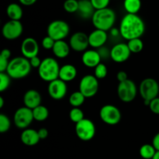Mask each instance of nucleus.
I'll return each mask as SVG.
<instances>
[{"label": "nucleus", "mask_w": 159, "mask_h": 159, "mask_svg": "<svg viewBox=\"0 0 159 159\" xmlns=\"http://www.w3.org/2000/svg\"><path fill=\"white\" fill-rule=\"evenodd\" d=\"M70 33L69 24L65 20H56L51 22L47 28V34L55 41L65 40Z\"/></svg>", "instance_id": "obj_6"}, {"label": "nucleus", "mask_w": 159, "mask_h": 159, "mask_svg": "<svg viewBox=\"0 0 159 159\" xmlns=\"http://www.w3.org/2000/svg\"><path fill=\"white\" fill-rule=\"evenodd\" d=\"M98 51H99L102 59H104V58L110 57V50L107 49V48H105L104 46L99 48V49H98Z\"/></svg>", "instance_id": "obj_40"}, {"label": "nucleus", "mask_w": 159, "mask_h": 159, "mask_svg": "<svg viewBox=\"0 0 159 159\" xmlns=\"http://www.w3.org/2000/svg\"><path fill=\"white\" fill-rule=\"evenodd\" d=\"M6 14L9 20H20L23 15V9L18 3H10L9 5H8L7 8H6Z\"/></svg>", "instance_id": "obj_24"}, {"label": "nucleus", "mask_w": 159, "mask_h": 159, "mask_svg": "<svg viewBox=\"0 0 159 159\" xmlns=\"http://www.w3.org/2000/svg\"><path fill=\"white\" fill-rule=\"evenodd\" d=\"M20 51H21L22 55L28 59L38 55L39 51H40L38 42L34 37H26L22 42Z\"/></svg>", "instance_id": "obj_16"}, {"label": "nucleus", "mask_w": 159, "mask_h": 159, "mask_svg": "<svg viewBox=\"0 0 159 159\" xmlns=\"http://www.w3.org/2000/svg\"><path fill=\"white\" fill-rule=\"evenodd\" d=\"M34 120L37 122L45 121L49 116V110L46 106L40 104L35 108L32 109Z\"/></svg>", "instance_id": "obj_25"}, {"label": "nucleus", "mask_w": 159, "mask_h": 159, "mask_svg": "<svg viewBox=\"0 0 159 159\" xmlns=\"http://www.w3.org/2000/svg\"><path fill=\"white\" fill-rule=\"evenodd\" d=\"M70 50L71 47L68 42L65 41V40L57 41L53 47L52 52L55 57L58 59H65L69 55Z\"/></svg>", "instance_id": "obj_22"}, {"label": "nucleus", "mask_w": 159, "mask_h": 159, "mask_svg": "<svg viewBox=\"0 0 159 159\" xmlns=\"http://www.w3.org/2000/svg\"><path fill=\"white\" fill-rule=\"evenodd\" d=\"M137 94L138 87L132 80L127 79V80L119 83L117 86V95L123 102H131L136 98Z\"/></svg>", "instance_id": "obj_7"}, {"label": "nucleus", "mask_w": 159, "mask_h": 159, "mask_svg": "<svg viewBox=\"0 0 159 159\" xmlns=\"http://www.w3.org/2000/svg\"><path fill=\"white\" fill-rule=\"evenodd\" d=\"M128 79V76H127V73L125 71H119L116 73V80L119 81V83L123 82V81H125Z\"/></svg>", "instance_id": "obj_41"}, {"label": "nucleus", "mask_w": 159, "mask_h": 159, "mask_svg": "<svg viewBox=\"0 0 159 159\" xmlns=\"http://www.w3.org/2000/svg\"><path fill=\"white\" fill-rule=\"evenodd\" d=\"M152 159H159V151H156V153H155Z\"/></svg>", "instance_id": "obj_48"}, {"label": "nucleus", "mask_w": 159, "mask_h": 159, "mask_svg": "<svg viewBox=\"0 0 159 159\" xmlns=\"http://www.w3.org/2000/svg\"><path fill=\"white\" fill-rule=\"evenodd\" d=\"M107 73H108V70L107 65L102 62H100L94 68V76L98 80L104 79L107 76Z\"/></svg>", "instance_id": "obj_32"}, {"label": "nucleus", "mask_w": 159, "mask_h": 159, "mask_svg": "<svg viewBox=\"0 0 159 159\" xmlns=\"http://www.w3.org/2000/svg\"><path fill=\"white\" fill-rule=\"evenodd\" d=\"M69 118L74 123H79L85 118L83 111L80 108H72L69 112Z\"/></svg>", "instance_id": "obj_30"}, {"label": "nucleus", "mask_w": 159, "mask_h": 159, "mask_svg": "<svg viewBox=\"0 0 159 159\" xmlns=\"http://www.w3.org/2000/svg\"><path fill=\"white\" fill-rule=\"evenodd\" d=\"M102 61L98 50L87 49L82 55V62L85 66L88 68H95Z\"/></svg>", "instance_id": "obj_18"}, {"label": "nucleus", "mask_w": 159, "mask_h": 159, "mask_svg": "<svg viewBox=\"0 0 159 159\" xmlns=\"http://www.w3.org/2000/svg\"><path fill=\"white\" fill-rule=\"evenodd\" d=\"M34 120L32 109L23 106L17 109L14 113L13 123L17 128L25 129L30 126V125Z\"/></svg>", "instance_id": "obj_11"}, {"label": "nucleus", "mask_w": 159, "mask_h": 159, "mask_svg": "<svg viewBox=\"0 0 159 159\" xmlns=\"http://www.w3.org/2000/svg\"><path fill=\"white\" fill-rule=\"evenodd\" d=\"M79 90L86 98L94 97L99 88V80L94 75L88 74L84 76L79 82Z\"/></svg>", "instance_id": "obj_10"}, {"label": "nucleus", "mask_w": 159, "mask_h": 159, "mask_svg": "<svg viewBox=\"0 0 159 159\" xmlns=\"http://www.w3.org/2000/svg\"><path fill=\"white\" fill-rule=\"evenodd\" d=\"M61 66L54 58L47 57L42 60L38 70V75L42 80L51 82L59 77Z\"/></svg>", "instance_id": "obj_4"}, {"label": "nucleus", "mask_w": 159, "mask_h": 159, "mask_svg": "<svg viewBox=\"0 0 159 159\" xmlns=\"http://www.w3.org/2000/svg\"><path fill=\"white\" fill-rule=\"evenodd\" d=\"M37 131H38V134L40 140H44V139H46L48 137L49 132H48V130L46 128H40Z\"/></svg>", "instance_id": "obj_42"}, {"label": "nucleus", "mask_w": 159, "mask_h": 159, "mask_svg": "<svg viewBox=\"0 0 159 159\" xmlns=\"http://www.w3.org/2000/svg\"><path fill=\"white\" fill-rule=\"evenodd\" d=\"M148 107L152 112L156 114V115H159V97H157L152 100Z\"/></svg>", "instance_id": "obj_37"}, {"label": "nucleus", "mask_w": 159, "mask_h": 159, "mask_svg": "<svg viewBox=\"0 0 159 159\" xmlns=\"http://www.w3.org/2000/svg\"><path fill=\"white\" fill-rule=\"evenodd\" d=\"M131 51L129 49L127 43H117L110 49V58L116 63H123L129 59Z\"/></svg>", "instance_id": "obj_14"}, {"label": "nucleus", "mask_w": 159, "mask_h": 159, "mask_svg": "<svg viewBox=\"0 0 159 159\" xmlns=\"http://www.w3.org/2000/svg\"><path fill=\"white\" fill-rule=\"evenodd\" d=\"M78 74L76 67L72 64H65L61 66L59 71V79L62 80L65 82H71L74 80Z\"/></svg>", "instance_id": "obj_21"}, {"label": "nucleus", "mask_w": 159, "mask_h": 159, "mask_svg": "<svg viewBox=\"0 0 159 159\" xmlns=\"http://www.w3.org/2000/svg\"><path fill=\"white\" fill-rule=\"evenodd\" d=\"M32 66L30 60L24 56H18L10 59L6 73L12 79L20 80L30 73Z\"/></svg>", "instance_id": "obj_3"}, {"label": "nucleus", "mask_w": 159, "mask_h": 159, "mask_svg": "<svg viewBox=\"0 0 159 159\" xmlns=\"http://www.w3.org/2000/svg\"><path fill=\"white\" fill-rule=\"evenodd\" d=\"M0 56L5 59H9L11 57V51L8 48H4V49L2 50L1 53H0Z\"/></svg>", "instance_id": "obj_44"}, {"label": "nucleus", "mask_w": 159, "mask_h": 159, "mask_svg": "<svg viewBox=\"0 0 159 159\" xmlns=\"http://www.w3.org/2000/svg\"><path fill=\"white\" fill-rule=\"evenodd\" d=\"M156 149L155 147L149 143H145L141 147L139 150V154L141 157L144 159H152L156 153Z\"/></svg>", "instance_id": "obj_28"}, {"label": "nucleus", "mask_w": 159, "mask_h": 159, "mask_svg": "<svg viewBox=\"0 0 159 159\" xmlns=\"http://www.w3.org/2000/svg\"><path fill=\"white\" fill-rule=\"evenodd\" d=\"M23 100L24 106L30 109H34L41 104L42 98L38 90L35 89H30L25 92Z\"/></svg>", "instance_id": "obj_19"}, {"label": "nucleus", "mask_w": 159, "mask_h": 159, "mask_svg": "<svg viewBox=\"0 0 159 159\" xmlns=\"http://www.w3.org/2000/svg\"><path fill=\"white\" fill-rule=\"evenodd\" d=\"M110 31V34H111L112 36H113V37H117L118 35H120V30L117 29V28L113 27Z\"/></svg>", "instance_id": "obj_46"}, {"label": "nucleus", "mask_w": 159, "mask_h": 159, "mask_svg": "<svg viewBox=\"0 0 159 159\" xmlns=\"http://www.w3.org/2000/svg\"><path fill=\"white\" fill-rule=\"evenodd\" d=\"M20 140L23 144L32 147L37 145L40 140V139L39 137L38 131L34 129L26 128V129H23V132H21Z\"/></svg>", "instance_id": "obj_20"}, {"label": "nucleus", "mask_w": 159, "mask_h": 159, "mask_svg": "<svg viewBox=\"0 0 159 159\" xmlns=\"http://www.w3.org/2000/svg\"><path fill=\"white\" fill-rule=\"evenodd\" d=\"M11 127V121L9 117L5 114H0V132L5 133L8 132Z\"/></svg>", "instance_id": "obj_34"}, {"label": "nucleus", "mask_w": 159, "mask_h": 159, "mask_svg": "<svg viewBox=\"0 0 159 159\" xmlns=\"http://www.w3.org/2000/svg\"><path fill=\"white\" fill-rule=\"evenodd\" d=\"M4 99H3L2 97H0V108H2V107L4 106Z\"/></svg>", "instance_id": "obj_47"}, {"label": "nucleus", "mask_w": 159, "mask_h": 159, "mask_svg": "<svg viewBox=\"0 0 159 159\" xmlns=\"http://www.w3.org/2000/svg\"><path fill=\"white\" fill-rule=\"evenodd\" d=\"M99 117L106 124L115 126L120 122L121 112L116 106L111 104H107L100 108Z\"/></svg>", "instance_id": "obj_9"}, {"label": "nucleus", "mask_w": 159, "mask_h": 159, "mask_svg": "<svg viewBox=\"0 0 159 159\" xmlns=\"http://www.w3.org/2000/svg\"><path fill=\"white\" fill-rule=\"evenodd\" d=\"M48 92L52 99L59 101L66 96L68 92L67 83L61 79H56L48 84Z\"/></svg>", "instance_id": "obj_13"}, {"label": "nucleus", "mask_w": 159, "mask_h": 159, "mask_svg": "<svg viewBox=\"0 0 159 159\" xmlns=\"http://www.w3.org/2000/svg\"><path fill=\"white\" fill-rule=\"evenodd\" d=\"M158 26H159V22H158Z\"/></svg>", "instance_id": "obj_49"}, {"label": "nucleus", "mask_w": 159, "mask_h": 159, "mask_svg": "<svg viewBox=\"0 0 159 159\" xmlns=\"http://www.w3.org/2000/svg\"><path fill=\"white\" fill-rule=\"evenodd\" d=\"M64 9L68 13H75L79 9V0H65L63 4Z\"/></svg>", "instance_id": "obj_31"}, {"label": "nucleus", "mask_w": 159, "mask_h": 159, "mask_svg": "<svg viewBox=\"0 0 159 159\" xmlns=\"http://www.w3.org/2000/svg\"><path fill=\"white\" fill-rule=\"evenodd\" d=\"M108 40V34L107 31L96 29L89 34V46L93 48L99 49L103 47Z\"/></svg>", "instance_id": "obj_17"}, {"label": "nucleus", "mask_w": 159, "mask_h": 159, "mask_svg": "<svg viewBox=\"0 0 159 159\" xmlns=\"http://www.w3.org/2000/svg\"><path fill=\"white\" fill-rule=\"evenodd\" d=\"M119 30L120 36L125 40L138 38L145 32V23L138 14L127 13L121 19Z\"/></svg>", "instance_id": "obj_1"}, {"label": "nucleus", "mask_w": 159, "mask_h": 159, "mask_svg": "<svg viewBox=\"0 0 159 159\" xmlns=\"http://www.w3.org/2000/svg\"><path fill=\"white\" fill-rule=\"evenodd\" d=\"M127 44L131 53H139L144 48V42L141 40V37L127 41Z\"/></svg>", "instance_id": "obj_29"}, {"label": "nucleus", "mask_w": 159, "mask_h": 159, "mask_svg": "<svg viewBox=\"0 0 159 159\" xmlns=\"http://www.w3.org/2000/svg\"><path fill=\"white\" fill-rule=\"evenodd\" d=\"M138 92L142 98L144 104L149 106L151 101L158 96L159 84L158 81L154 78H145L140 84Z\"/></svg>", "instance_id": "obj_5"}, {"label": "nucleus", "mask_w": 159, "mask_h": 159, "mask_svg": "<svg viewBox=\"0 0 159 159\" xmlns=\"http://www.w3.org/2000/svg\"><path fill=\"white\" fill-rule=\"evenodd\" d=\"M12 78L6 72H0V92H3L9 88Z\"/></svg>", "instance_id": "obj_33"}, {"label": "nucleus", "mask_w": 159, "mask_h": 159, "mask_svg": "<svg viewBox=\"0 0 159 159\" xmlns=\"http://www.w3.org/2000/svg\"><path fill=\"white\" fill-rule=\"evenodd\" d=\"M69 44L71 49L77 52L86 51L88 47L89 46V35L85 33L78 31L73 34L69 39Z\"/></svg>", "instance_id": "obj_15"}, {"label": "nucleus", "mask_w": 159, "mask_h": 159, "mask_svg": "<svg viewBox=\"0 0 159 159\" xmlns=\"http://www.w3.org/2000/svg\"><path fill=\"white\" fill-rule=\"evenodd\" d=\"M96 9L90 0H79L78 13L83 19H92Z\"/></svg>", "instance_id": "obj_23"}, {"label": "nucleus", "mask_w": 159, "mask_h": 159, "mask_svg": "<svg viewBox=\"0 0 159 159\" xmlns=\"http://www.w3.org/2000/svg\"><path fill=\"white\" fill-rule=\"evenodd\" d=\"M90 1L96 10L107 8L110 2V0H90Z\"/></svg>", "instance_id": "obj_35"}, {"label": "nucleus", "mask_w": 159, "mask_h": 159, "mask_svg": "<svg viewBox=\"0 0 159 159\" xmlns=\"http://www.w3.org/2000/svg\"><path fill=\"white\" fill-rule=\"evenodd\" d=\"M23 26L20 20H9L4 23L2 28V34L6 39L9 41L16 40L22 35Z\"/></svg>", "instance_id": "obj_12"}, {"label": "nucleus", "mask_w": 159, "mask_h": 159, "mask_svg": "<svg viewBox=\"0 0 159 159\" xmlns=\"http://www.w3.org/2000/svg\"><path fill=\"white\" fill-rule=\"evenodd\" d=\"M152 145L155 147L157 151H159V132L155 134L152 139Z\"/></svg>", "instance_id": "obj_43"}, {"label": "nucleus", "mask_w": 159, "mask_h": 159, "mask_svg": "<svg viewBox=\"0 0 159 159\" xmlns=\"http://www.w3.org/2000/svg\"><path fill=\"white\" fill-rule=\"evenodd\" d=\"M54 44H55V41L48 35H47L46 37H44L42 39V47L46 50H52Z\"/></svg>", "instance_id": "obj_36"}, {"label": "nucleus", "mask_w": 159, "mask_h": 159, "mask_svg": "<svg viewBox=\"0 0 159 159\" xmlns=\"http://www.w3.org/2000/svg\"><path fill=\"white\" fill-rule=\"evenodd\" d=\"M92 22L96 29L104 31H110L116 23V16L114 10L107 7L95 11Z\"/></svg>", "instance_id": "obj_2"}, {"label": "nucleus", "mask_w": 159, "mask_h": 159, "mask_svg": "<svg viewBox=\"0 0 159 159\" xmlns=\"http://www.w3.org/2000/svg\"><path fill=\"white\" fill-rule=\"evenodd\" d=\"M76 136L82 141H89L94 138L96 135V126L89 118H84L75 126Z\"/></svg>", "instance_id": "obj_8"}, {"label": "nucleus", "mask_w": 159, "mask_h": 159, "mask_svg": "<svg viewBox=\"0 0 159 159\" xmlns=\"http://www.w3.org/2000/svg\"><path fill=\"white\" fill-rule=\"evenodd\" d=\"M9 59H5L0 56V72L2 73V72H6L8 68V65L9 63Z\"/></svg>", "instance_id": "obj_39"}, {"label": "nucleus", "mask_w": 159, "mask_h": 159, "mask_svg": "<svg viewBox=\"0 0 159 159\" xmlns=\"http://www.w3.org/2000/svg\"><path fill=\"white\" fill-rule=\"evenodd\" d=\"M29 60H30V63L31 66H32V68L34 69H38L42 62V60L38 57V55L34 56V57L30 59Z\"/></svg>", "instance_id": "obj_38"}, {"label": "nucleus", "mask_w": 159, "mask_h": 159, "mask_svg": "<svg viewBox=\"0 0 159 159\" xmlns=\"http://www.w3.org/2000/svg\"><path fill=\"white\" fill-rule=\"evenodd\" d=\"M124 8L127 13L138 14L141 8V0H124Z\"/></svg>", "instance_id": "obj_26"}, {"label": "nucleus", "mask_w": 159, "mask_h": 159, "mask_svg": "<svg viewBox=\"0 0 159 159\" xmlns=\"http://www.w3.org/2000/svg\"><path fill=\"white\" fill-rule=\"evenodd\" d=\"M37 0H19L20 4L23 5L25 6H33V5L37 2Z\"/></svg>", "instance_id": "obj_45"}, {"label": "nucleus", "mask_w": 159, "mask_h": 159, "mask_svg": "<svg viewBox=\"0 0 159 159\" xmlns=\"http://www.w3.org/2000/svg\"><path fill=\"white\" fill-rule=\"evenodd\" d=\"M85 97L80 90L74 91L70 94L68 101L72 108H80L85 101Z\"/></svg>", "instance_id": "obj_27"}]
</instances>
